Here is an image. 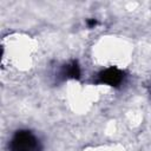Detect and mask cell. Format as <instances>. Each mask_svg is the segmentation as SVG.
Returning a JSON list of instances; mask_svg holds the SVG:
<instances>
[{"instance_id": "cell-4", "label": "cell", "mask_w": 151, "mask_h": 151, "mask_svg": "<svg viewBox=\"0 0 151 151\" xmlns=\"http://www.w3.org/2000/svg\"><path fill=\"white\" fill-rule=\"evenodd\" d=\"M87 25H88L90 27H93V26L97 25V21H96L94 19H90V20H87Z\"/></svg>"}, {"instance_id": "cell-1", "label": "cell", "mask_w": 151, "mask_h": 151, "mask_svg": "<svg viewBox=\"0 0 151 151\" xmlns=\"http://www.w3.org/2000/svg\"><path fill=\"white\" fill-rule=\"evenodd\" d=\"M11 151H39L40 144L37 136L28 130H19L17 131L11 142H9Z\"/></svg>"}, {"instance_id": "cell-3", "label": "cell", "mask_w": 151, "mask_h": 151, "mask_svg": "<svg viewBox=\"0 0 151 151\" xmlns=\"http://www.w3.org/2000/svg\"><path fill=\"white\" fill-rule=\"evenodd\" d=\"M63 76H65L66 78H71V79H79L80 78V66L76 60H72L71 63L66 64L63 67L61 71Z\"/></svg>"}, {"instance_id": "cell-2", "label": "cell", "mask_w": 151, "mask_h": 151, "mask_svg": "<svg viewBox=\"0 0 151 151\" xmlns=\"http://www.w3.org/2000/svg\"><path fill=\"white\" fill-rule=\"evenodd\" d=\"M124 72L116 67V66H110L98 73V84H104L109 86H118L123 83L124 80Z\"/></svg>"}]
</instances>
